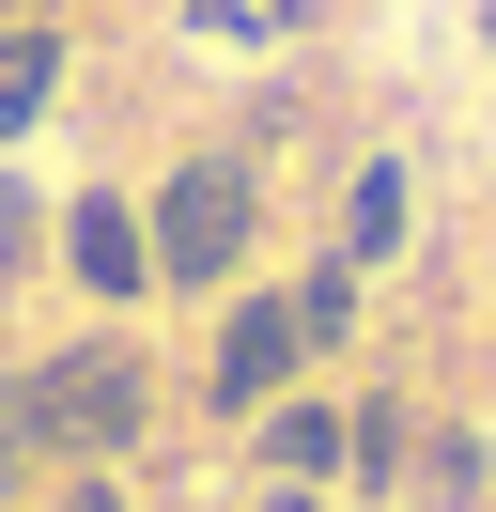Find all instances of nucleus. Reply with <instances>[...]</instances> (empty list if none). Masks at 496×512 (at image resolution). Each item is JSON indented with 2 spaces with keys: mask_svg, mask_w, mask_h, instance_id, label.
Instances as JSON below:
<instances>
[{
  "mask_svg": "<svg viewBox=\"0 0 496 512\" xmlns=\"http://www.w3.org/2000/svg\"><path fill=\"white\" fill-rule=\"evenodd\" d=\"M248 218H264V171L248 156H186L171 187H155V280H233Z\"/></svg>",
  "mask_w": 496,
  "mask_h": 512,
  "instance_id": "nucleus-1",
  "label": "nucleus"
},
{
  "mask_svg": "<svg viewBox=\"0 0 496 512\" xmlns=\"http://www.w3.org/2000/svg\"><path fill=\"white\" fill-rule=\"evenodd\" d=\"M140 404H155L140 342H62L47 373H31V435H47V450H78V466H93V450H124V435H140Z\"/></svg>",
  "mask_w": 496,
  "mask_h": 512,
  "instance_id": "nucleus-2",
  "label": "nucleus"
},
{
  "mask_svg": "<svg viewBox=\"0 0 496 512\" xmlns=\"http://www.w3.org/2000/svg\"><path fill=\"white\" fill-rule=\"evenodd\" d=\"M310 357V326H295V295H248L233 326H217V404H279V373Z\"/></svg>",
  "mask_w": 496,
  "mask_h": 512,
  "instance_id": "nucleus-3",
  "label": "nucleus"
},
{
  "mask_svg": "<svg viewBox=\"0 0 496 512\" xmlns=\"http://www.w3.org/2000/svg\"><path fill=\"white\" fill-rule=\"evenodd\" d=\"M62 264H78L93 295H140L155 280V218L140 202H78V218H62Z\"/></svg>",
  "mask_w": 496,
  "mask_h": 512,
  "instance_id": "nucleus-4",
  "label": "nucleus"
},
{
  "mask_svg": "<svg viewBox=\"0 0 496 512\" xmlns=\"http://www.w3.org/2000/svg\"><path fill=\"white\" fill-rule=\"evenodd\" d=\"M388 249H403V171L372 156L357 187H341V264H388Z\"/></svg>",
  "mask_w": 496,
  "mask_h": 512,
  "instance_id": "nucleus-5",
  "label": "nucleus"
},
{
  "mask_svg": "<svg viewBox=\"0 0 496 512\" xmlns=\"http://www.w3.org/2000/svg\"><path fill=\"white\" fill-rule=\"evenodd\" d=\"M341 450H357V419H326V404H279V419H264V466H279V481H326Z\"/></svg>",
  "mask_w": 496,
  "mask_h": 512,
  "instance_id": "nucleus-6",
  "label": "nucleus"
},
{
  "mask_svg": "<svg viewBox=\"0 0 496 512\" xmlns=\"http://www.w3.org/2000/svg\"><path fill=\"white\" fill-rule=\"evenodd\" d=\"M47 94H62V32H31V16H16V32H0V140H16Z\"/></svg>",
  "mask_w": 496,
  "mask_h": 512,
  "instance_id": "nucleus-7",
  "label": "nucleus"
},
{
  "mask_svg": "<svg viewBox=\"0 0 496 512\" xmlns=\"http://www.w3.org/2000/svg\"><path fill=\"white\" fill-rule=\"evenodd\" d=\"M310 0H186V32H217V47H264V32H295Z\"/></svg>",
  "mask_w": 496,
  "mask_h": 512,
  "instance_id": "nucleus-8",
  "label": "nucleus"
},
{
  "mask_svg": "<svg viewBox=\"0 0 496 512\" xmlns=\"http://www.w3.org/2000/svg\"><path fill=\"white\" fill-rule=\"evenodd\" d=\"M31 264H47V202L0 171V280H31Z\"/></svg>",
  "mask_w": 496,
  "mask_h": 512,
  "instance_id": "nucleus-9",
  "label": "nucleus"
},
{
  "mask_svg": "<svg viewBox=\"0 0 496 512\" xmlns=\"http://www.w3.org/2000/svg\"><path fill=\"white\" fill-rule=\"evenodd\" d=\"M295 326H310V342H341V326H357V264H310V280H295Z\"/></svg>",
  "mask_w": 496,
  "mask_h": 512,
  "instance_id": "nucleus-10",
  "label": "nucleus"
},
{
  "mask_svg": "<svg viewBox=\"0 0 496 512\" xmlns=\"http://www.w3.org/2000/svg\"><path fill=\"white\" fill-rule=\"evenodd\" d=\"M16 466H47V435H31V388H0V481Z\"/></svg>",
  "mask_w": 496,
  "mask_h": 512,
  "instance_id": "nucleus-11",
  "label": "nucleus"
},
{
  "mask_svg": "<svg viewBox=\"0 0 496 512\" xmlns=\"http://www.w3.org/2000/svg\"><path fill=\"white\" fill-rule=\"evenodd\" d=\"M264 512H310V481H279V497H264Z\"/></svg>",
  "mask_w": 496,
  "mask_h": 512,
  "instance_id": "nucleus-12",
  "label": "nucleus"
},
{
  "mask_svg": "<svg viewBox=\"0 0 496 512\" xmlns=\"http://www.w3.org/2000/svg\"><path fill=\"white\" fill-rule=\"evenodd\" d=\"M0 16H47V0H0Z\"/></svg>",
  "mask_w": 496,
  "mask_h": 512,
  "instance_id": "nucleus-13",
  "label": "nucleus"
}]
</instances>
